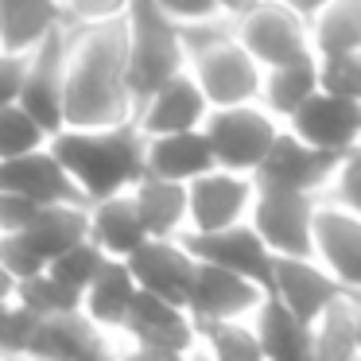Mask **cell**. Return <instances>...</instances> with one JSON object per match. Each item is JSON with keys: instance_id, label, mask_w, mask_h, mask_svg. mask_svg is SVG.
Returning a JSON list of instances; mask_svg holds the SVG:
<instances>
[{"instance_id": "d6986e66", "label": "cell", "mask_w": 361, "mask_h": 361, "mask_svg": "<svg viewBox=\"0 0 361 361\" xmlns=\"http://www.w3.org/2000/svg\"><path fill=\"white\" fill-rule=\"evenodd\" d=\"M314 257L350 291H361V214L322 198L314 221Z\"/></svg>"}, {"instance_id": "f546056e", "label": "cell", "mask_w": 361, "mask_h": 361, "mask_svg": "<svg viewBox=\"0 0 361 361\" xmlns=\"http://www.w3.org/2000/svg\"><path fill=\"white\" fill-rule=\"evenodd\" d=\"M311 35L319 55L361 51V0H330L311 20Z\"/></svg>"}, {"instance_id": "7bdbcfd3", "label": "cell", "mask_w": 361, "mask_h": 361, "mask_svg": "<svg viewBox=\"0 0 361 361\" xmlns=\"http://www.w3.org/2000/svg\"><path fill=\"white\" fill-rule=\"evenodd\" d=\"M288 4H291V8H299L307 20H314V16H319V12L330 4V0H288Z\"/></svg>"}, {"instance_id": "2e32d148", "label": "cell", "mask_w": 361, "mask_h": 361, "mask_svg": "<svg viewBox=\"0 0 361 361\" xmlns=\"http://www.w3.org/2000/svg\"><path fill=\"white\" fill-rule=\"evenodd\" d=\"M183 237H187V245L202 260L237 268V272H245L272 288L276 252L268 249V241L260 237V229L252 221H237V226H226V229H206V233H183Z\"/></svg>"}, {"instance_id": "74e56055", "label": "cell", "mask_w": 361, "mask_h": 361, "mask_svg": "<svg viewBox=\"0 0 361 361\" xmlns=\"http://www.w3.org/2000/svg\"><path fill=\"white\" fill-rule=\"evenodd\" d=\"M43 206L27 195H16V190L0 187V233H24L27 226L35 221Z\"/></svg>"}, {"instance_id": "ffe728a7", "label": "cell", "mask_w": 361, "mask_h": 361, "mask_svg": "<svg viewBox=\"0 0 361 361\" xmlns=\"http://www.w3.org/2000/svg\"><path fill=\"white\" fill-rule=\"evenodd\" d=\"M252 326H257L260 350L272 361H299L314 357V326L311 319L295 311L288 299H280L276 291H268L264 303L252 311Z\"/></svg>"}, {"instance_id": "7a4b0ae2", "label": "cell", "mask_w": 361, "mask_h": 361, "mask_svg": "<svg viewBox=\"0 0 361 361\" xmlns=\"http://www.w3.org/2000/svg\"><path fill=\"white\" fill-rule=\"evenodd\" d=\"M51 148L63 156L90 202L133 190L148 175V133L136 117L117 125H66L51 136Z\"/></svg>"}, {"instance_id": "d590c367", "label": "cell", "mask_w": 361, "mask_h": 361, "mask_svg": "<svg viewBox=\"0 0 361 361\" xmlns=\"http://www.w3.org/2000/svg\"><path fill=\"white\" fill-rule=\"evenodd\" d=\"M322 198L361 214V144H353L342 156V164H338V171H334V179H330V187Z\"/></svg>"}, {"instance_id": "60d3db41", "label": "cell", "mask_w": 361, "mask_h": 361, "mask_svg": "<svg viewBox=\"0 0 361 361\" xmlns=\"http://www.w3.org/2000/svg\"><path fill=\"white\" fill-rule=\"evenodd\" d=\"M156 4L171 12L179 24H195V20L226 16V4H221V0H156Z\"/></svg>"}, {"instance_id": "603a6c76", "label": "cell", "mask_w": 361, "mask_h": 361, "mask_svg": "<svg viewBox=\"0 0 361 361\" xmlns=\"http://www.w3.org/2000/svg\"><path fill=\"white\" fill-rule=\"evenodd\" d=\"M71 24L63 0H0V47L35 51L43 39Z\"/></svg>"}, {"instance_id": "83f0119b", "label": "cell", "mask_w": 361, "mask_h": 361, "mask_svg": "<svg viewBox=\"0 0 361 361\" xmlns=\"http://www.w3.org/2000/svg\"><path fill=\"white\" fill-rule=\"evenodd\" d=\"M198 350L218 361H260V338L252 319H198Z\"/></svg>"}, {"instance_id": "44dd1931", "label": "cell", "mask_w": 361, "mask_h": 361, "mask_svg": "<svg viewBox=\"0 0 361 361\" xmlns=\"http://www.w3.org/2000/svg\"><path fill=\"white\" fill-rule=\"evenodd\" d=\"M133 198L152 237H183L190 229V183L148 171L133 187Z\"/></svg>"}, {"instance_id": "e0dca14e", "label": "cell", "mask_w": 361, "mask_h": 361, "mask_svg": "<svg viewBox=\"0 0 361 361\" xmlns=\"http://www.w3.org/2000/svg\"><path fill=\"white\" fill-rule=\"evenodd\" d=\"M288 128H295L303 140L319 144V148L345 156L353 144H361V102L330 94V90H319V94L288 121Z\"/></svg>"}, {"instance_id": "f6af8a7d", "label": "cell", "mask_w": 361, "mask_h": 361, "mask_svg": "<svg viewBox=\"0 0 361 361\" xmlns=\"http://www.w3.org/2000/svg\"><path fill=\"white\" fill-rule=\"evenodd\" d=\"M353 322H357V345H361V291H353Z\"/></svg>"}, {"instance_id": "9c48e42d", "label": "cell", "mask_w": 361, "mask_h": 361, "mask_svg": "<svg viewBox=\"0 0 361 361\" xmlns=\"http://www.w3.org/2000/svg\"><path fill=\"white\" fill-rule=\"evenodd\" d=\"M342 156L326 152L319 144L303 140L295 128L283 125V133L276 136L272 152L264 156V164L257 167V183L268 187H288V190H303V195H326L330 179H334Z\"/></svg>"}, {"instance_id": "4316f807", "label": "cell", "mask_w": 361, "mask_h": 361, "mask_svg": "<svg viewBox=\"0 0 361 361\" xmlns=\"http://www.w3.org/2000/svg\"><path fill=\"white\" fill-rule=\"evenodd\" d=\"M24 237L51 264L59 252H66L71 245H78L90 237V202H51V206H43V210L35 214V221L24 229Z\"/></svg>"}, {"instance_id": "30bf717a", "label": "cell", "mask_w": 361, "mask_h": 361, "mask_svg": "<svg viewBox=\"0 0 361 361\" xmlns=\"http://www.w3.org/2000/svg\"><path fill=\"white\" fill-rule=\"evenodd\" d=\"M252 198H257V175L233 171V167H210L198 179H190V229L187 233H206V229H226L237 221H249Z\"/></svg>"}, {"instance_id": "6da1fadb", "label": "cell", "mask_w": 361, "mask_h": 361, "mask_svg": "<svg viewBox=\"0 0 361 361\" xmlns=\"http://www.w3.org/2000/svg\"><path fill=\"white\" fill-rule=\"evenodd\" d=\"M125 16L97 20V24H71L66 125H117V121L136 117Z\"/></svg>"}, {"instance_id": "b9f144b4", "label": "cell", "mask_w": 361, "mask_h": 361, "mask_svg": "<svg viewBox=\"0 0 361 361\" xmlns=\"http://www.w3.org/2000/svg\"><path fill=\"white\" fill-rule=\"evenodd\" d=\"M20 295V276L0 260V299H16Z\"/></svg>"}, {"instance_id": "d4e9b609", "label": "cell", "mask_w": 361, "mask_h": 361, "mask_svg": "<svg viewBox=\"0 0 361 361\" xmlns=\"http://www.w3.org/2000/svg\"><path fill=\"white\" fill-rule=\"evenodd\" d=\"M218 167L214 148L206 140V128H187V133H159L148 136V171L167 175V179H198L202 171Z\"/></svg>"}, {"instance_id": "d6a6232c", "label": "cell", "mask_w": 361, "mask_h": 361, "mask_svg": "<svg viewBox=\"0 0 361 361\" xmlns=\"http://www.w3.org/2000/svg\"><path fill=\"white\" fill-rule=\"evenodd\" d=\"M105 260H109V252L102 249V245L94 241V237H86V241L71 245L66 252H59L55 260H51V272L59 276V280H66L74 291H82L86 295V288L97 280V272L105 268Z\"/></svg>"}, {"instance_id": "277c9868", "label": "cell", "mask_w": 361, "mask_h": 361, "mask_svg": "<svg viewBox=\"0 0 361 361\" xmlns=\"http://www.w3.org/2000/svg\"><path fill=\"white\" fill-rule=\"evenodd\" d=\"M121 353L136 357H190L198 350V319L187 303L164 299L156 291H136L128 322L121 326Z\"/></svg>"}, {"instance_id": "5bb4252c", "label": "cell", "mask_w": 361, "mask_h": 361, "mask_svg": "<svg viewBox=\"0 0 361 361\" xmlns=\"http://www.w3.org/2000/svg\"><path fill=\"white\" fill-rule=\"evenodd\" d=\"M0 187L35 198L39 206L90 202V198L82 195L78 179L71 175V167L63 164V156H59L51 144H43V148H35V152H24V156L0 159Z\"/></svg>"}, {"instance_id": "5b68a950", "label": "cell", "mask_w": 361, "mask_h": 361, "mask_svg": "<svg viewBox=\"0 0 361 361\" xmlns=\"http://www.w3.org/2000/svg\"><path fill=\"white\" fill-rule=\"evenodd\" d=\"M202 128L214 148V159L221 167L257 175V167L272 152L276 136L283 133V121L264 102H241V105H218V109H210Z\"/></svg>"}, {"instance_id": "52a82bcc", "label": "cell", "mask_w": 361, "mask_h": 361, "mask_svg": "<svg viewBox=\"0 0 361 361\" xmlns=\"http://www.w3.org/2000/svg\"><path fill=\"white\" fill-rule=\"evenodd\" d=\"M237 39L264 66H280L314 51L311 20L288 0H257L252 8H245L237 16Z\"/></svg>"}, {"instance_id": "ab89813d", "label": "cell", "mask_w": 361, "mask_h": 361, "mask_svg": "<svg viewBox=\"0 0 361 361\" xmlns=\"http://www.w3.org/2000/svg\"><path fill=\"white\" fill-rule=\"evenodd\" d=\"M71 24H97V20H117L128 12L133 0H63Z\"/></svg>"}, {"instance_id": "836d02e7", "label": "cell", "mask_w": 361, "mask_h": 361, "mask_svg": "<svg viewBox=\"0 0 361 361\" xmlns=\"http://www.w3.org/2000/svg\"><path fill=\"white\" fill-rule=\"evenodd\" d=\"M39 314H32L20 299H0V357L8 353H27Z\"/></svg>"}, {"instance_id": "7c38bea8", "label": "cell", "mask_w": 361, "mask_h": 361, "mask_svg": "<svg viewBox=\"0 0 361 361\" xmlns=\"http://www.w3.org/2000/svg\"><path fill=\"white\" fill-rule=\"evenodd\" d=\"M27 353L32 357H63V361L105 357V353H121V338L113 330H105L97 319H90L86 307H74V311H59L35 322Z\"/></svg>"}, {"instance_id": "8fae6325", "label": "cell", "mask_w": 361, "mask_h": 361, "mask_svg": "<svg viewBox=\"0 0 361 361\" xmlns=\"http://www.w3.org/2000/svg\"><path fill=\"white\" fill-rule=\"evenodd\" d=\"M268 291H272L268 283L252 280V276L237 272V268L202 260L187 307L195 311V319H252V311L264 303Z\"/></svg>"}, {"instance_id": "ba28073f", "label": "cell", "mask_w": 361, "mask_h": 361, "mask_svg": "<svg viewBox=\"0 0 361 361\" xmlns=\"http://www.w3.org/2000/svg\"><path fill=\"white\" fill-rule=\"evenodd\" d=\"M66 66H71V24L27 51V78L20 105L43 121L51 136L66 128Z\"/></svg>"}, {"instance_id": "4dcf8cb0", "label": "cell", "mask_w": 361, "mask_h": 361, "mask_svg": "<svg viewBox=\"0 0 361 361\" xmlns=\"http://www.w3.org/2000/svg\"><path fill=\"white\" fill-rule=\"evenodd\" d=\"M16 299H20V303H24L32 314H39V319L82 307V291H74L66 280H59L51 268H43V272L20 280V295H16Z\"/></svg>"}, {"instance_id": "484cf974", "label": "cell", "mask_w": 361, "mask_h": 361, "mask_svg": "<svg viewBox=\"0 0 361 361\" xmlns=\"http://www.w3.org/2000/svg\"><path fill=\"white\" fill-rule=\"evenodd\" d=\"M136 291H140V283H136V276H133V264H128L125 257H109L105 268L97 272V280L86 288L82 307H86L90 319H97L105 330L121 334V326H125L128 314H133Z\"/></svg>"}, {"instance_id": "7402d4cb", "label": "cell", "mask_w": 361, "mask_h": 361, "mask_svg": "<svg viewBox=\"0 0 361 361\" xmlns=\"http://www.w3.org/2000/svg\"><path fill=\"white\" fill-rule=\"evenodd\" d=\"M90 237H94L109 257H125V260L148 241L152 233L140 218V206H136L133 190H121V195L90 202Z\"/></svg>"}, {"instance_id": "4fadbf2b", "label": "cell", "mask_w": 361, "mask_h": 361, "mask_svg": "<svg viewBox=\"0 0 361 361\" xmlns=\"http://www.w3.org/2000/svg\"><path fill=\"white\" fill-rule=\"evenodd\" d=\"M133 276L144 291H156L164 299L187 303L198 276V252L187 245V237H148L140 249L128 257Z\"/></svg>"}, {"instance_id": "3957f363", "label": "cell", "mask_w": 361, "mask_h": 361, "mask_svg": "<svg viewBox=\"0 0 361 361\" xmlns=\"http://www.w3.org/2000/svg\"><path fill=\"white\" fill-rule=\"evenodd\" d=\"M128 55H133V94L136 105L190 66L183 24L156 0H133L128 4Z\"/></svg>"}, {"instance_id": "8d00e7d4", "label": "cell", "mask_w": 361, "mask_h": 361, "mask_svg": "<svg viewBox=\"0 0 361 361\" xmlns=\"http://www.w3.org/2000/svg\"><path fill=\"white\" fill-rule=\"evenodd\" d=\"M0 260H4L20 280H27V276L47 268V260L32 249V241H27L24 233H0Z\"/></svg>"}, {"instance_id": "e575fe53", "label": "cell", "mask_w": 361, "mask_h": 361, "mask_svg": "<svg viewBox=\"0 0 361 361\" xmlns=\"http://www.w3.org/2000/svg\"><path fill=\"white\" fill-rule=\"evenodd\" d=\"M319 63H322V90L361 102V51L319 55Z\"/></svg>"}, {"instance_id": "f35d334b", "label": "cell", "mask_w": 361, "mask_h": 361, "mask_svg": "<svg viewBox=\"0 0 361 361\" xmlns=\"http://www.w3.org/2000/svg\"><path fill=\"white\" fill-rule=\"evenodd\" d=\"M24 78H27V55L24 51L0 47V105L20 102V94H24Z\"/></svg>"}, {"instance_id": "ac0fdd59", "label": "cell", "mask_w": 361, "mask_h": 361, "mask_svg": "<svg viewBox=\"0 0 361 361\" xmlns=\"http://www.w3.org/2000/svg\"><path fill=\"white\" fill-rule=\"evenodd\" d=\"M272 291L280 299H288L303 319L314 322L338 295H345L350 288H345L319 257H276Z\"/></svg>"}, {"instance_id": "f1b7e54d", "label": "cell", "mask_w": 361, "mask_h": 361, "mask_svg": "<svg viewBox=\"0 0 361 361\" xmlns=\"http://www.w3.org/2000/svg\"><path fill=\"white\" fill-rule=\"evenodd\" d=\"M314 326V357L322 361H350L361 357L357 345V322H353V291L338 295L319 319L311 322Z\"/></svg>"}, {"instance_id": "1f68e13d", "label": "cell", "mask_w": 361, "mask_h": 361, "mask_svg": "<svg viewBox=\"0 0 361 361\" xmlns=\"http://www.w3.org/2000/svg\"><path fill=\"white\" fill-rule=\"evenodd\" d=\"M43 144H51V133L35 113H27L20 102L0 105V159L24 156V152H35Z\"/></svg>"}, {"instance_id": "cb8c5ba5", "label": "cell", "mask_w": 361, "mask_h": 361, "mask_svg": "<svg viewBox=\"0 0 361 361\" xmlns=\"http://www.w3.org/2000/svg\"><path fill=\"white\" fill-rule=\"evenodd\" d=\"M319 90H322V63H319V51H311V55H299V59H291V63L264 66L260 102L288 125Z\"/></svg>"}, {"instance_id": "8992f818", "label": "cell", "mask_w": 361, "mask_h": 361, "mask_svg": "<svg viewBox=\"0 0 361 361\" xmlns=\"http://www.w3.org/2000/svg\"><path fill=\"white\" fill-rule=\"evenodd\" d=\"M319 206H322L319 195L257 183V198H252L249 221L260 229V237L268 241V249L276 257H314Z\"/></svg>"}, {"instance_id": "9a60e30c", "label": "cell", "mask_w": 361, "mask_h": 361, "mask_svg": "<svg viewBox=\"0 0 361 361\" xmlns=\"http://www.w3.org/2000/svg\"><path fill=\"white\" fill-rule=\"evenodd\" d=\"M210 97L202 94L198 78L187 71H179L175 78H167L164 86H156L140 105H136V121L148 136L159 133H187V128H202L210 117Z\"/></svg>"}, {"instance_id": "ee69618b", "label": "cell", "mask_w": 361, "mask_h": 361, "mask_svg": "<svg viewBox=\"0 0 361 361\" xmlns=\"http://www.w3.org/2000/svg\"><path fill=\"white\" fill-rule=\"evenodd\" d=\"M221 4H226V12H229V16H241V12H245V8H252L257 0H221Z\"/></svg>"}]
</instances>
